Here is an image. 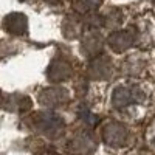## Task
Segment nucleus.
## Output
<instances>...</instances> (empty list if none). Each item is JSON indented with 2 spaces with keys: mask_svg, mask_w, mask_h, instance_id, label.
Listing matches in <instances>:
<instances>
[{
  "mask_svg": "<svg viewBox=\"0 0 155 155\" xmlns=\"http://www.w3.org/2000/svg\"><path fill=\"white\" fill-rule=\"evenodd\" d=\"M99 2H101V0H78V3L81 5V8H82L84 11L92 9V8H96V6L99 5Z\"/></svg>",
  "mask_w": 155,
  "mask_h": 155,
  "instance_id": "4",
  "label": "nucleus"
},
{
  "mask_svg": "<svg viewBox=\"0 0 155 155\" xmlns=\"http://www.w3.org/2000/svg\"><path fill=\"white\" fill-rule=\"evenodd\" d=\"M132 42H134V37L129 34V33H116V34H113L112 39H110L112 47H113L115 50H118V51L127 48Z\"/></svg>",
  "mask_w": 155,
  "mask_h": 155,
  "instance_id": "3",
  "label": "nucleus"
},
{
  "mask_svg": "<svg viewBox=\"0 0 155 155\" xmlns=\"http://www.w3.org/2000/svg\"><path fill=\"white\" fill-rule=\"evenodd\" d=\"M5 28L9 33L23 34L25 31H27V20H25V17L20 16V14H11L5 20Z\"/></svg>",
  "mask_w": 155,
  "mask_h": 155,
  "instance_id": "2",
  "label": "nucleus"
},
{
  "mask_svg": "<svg viewBox=\"0 0 155 155\" xmlns=\"http://www.w3.org/2000/svg\"><path fill=\"white\" fill-rule=\"evenodd\" d=\"M104 140L110 146H123L127 140V130L118 123H112L104 130Z\"/></svg>",
  "mask_w": 155,
  "mask_h": 155,
  "instance_id": "1",
  "label": "nucleus"
}]
</instances>
